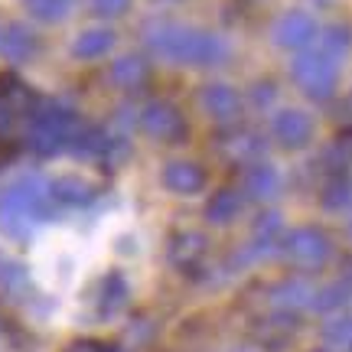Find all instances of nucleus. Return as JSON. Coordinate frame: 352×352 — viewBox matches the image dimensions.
<instances>
[{"instance_id": "ddd939ff", "label": "nucleus", "mask_w": 352, "mask_h": 352, "mask_svg": "<svg viewBox=\"0 0 352 352\" xmlns=\"http://www.w3.org/2000/svg\"><path fill=\"white\" fill-rule=\"evenodd\" d=\"M280 232H284V222L277 212H261L254 219V228H252V245H248V254L258 258V254H271L280 245Z\"/></svg>"}, {"instance_id": "bb28decb", "label": "nucleus", "mask_w": 352, "mask_h": 352, "mask_svg": "<svg viewBox=\"0 0 352 352\" xmlns=\"http://www.w3.org/2000/svg\"><path fill=\"white\" fill-rule=\"evenodd\" d=\"M349 160H352V140H346V138H340L327 153H323V164H327V170H333L336 176L349 166Z\"/></svg>"}, {"instance_id": "6ab92c4d", "label": "nucleus", "mask_w": 352, "mask_h": 352, "mask_svg": "<svg viewBox=\"0 0 352 352\" xmlns=\"http://www.w3.org/2000/svg\"><path fill=\"white\" fill-rule=\"evenodd\" d=\"M114 46V33L104 30V26H91L85 33H78L76 43H72V52L78 59H98Z\"/></svg>"}, {"instance_id": "4468645a", "label": "nucleus", "mask_w": 352, "mask_h": 352, "mask_svg": "<svg viewBox=\"0 0 352 352\" xmlns=\"http://www.w3.org/2000/svg\"><path fill=\"white\" fill-rule=\"evenodd\" d=\"M245 192H248V199L254 202H267L274 199L277 192H280V176L271 164H254L248 173H245Z\"/></svg>"}, {"instance_id": "a878e982", "label": "nucleus", "mask_w": 352, "mask_h": 352, "mask_svg": "<svg viewBox=\"0 0 352 352\" xmlns=\"http://www.w3.org/2000/svg\"><path fill=\"white\" fill-rule=\"evenodd\" d=\"M323 206H329V209H346V206H352V186L342 176H333V179H329V186L323 189Z\"/></svg>"}, {"instance_id": "1a4fd4ad", "label": "nucleus", "mask_w": 352, "mask_h": 352, "mask_svg": "<svg viewBox=\"0 0 352 352\" xmlns=\"http://www.w3.org/2000/svg\"><path fill=\"white\" fill-rule=\"evenodd\" d=\"M206 248H209V241H206L202 232H176L170 239V261L183 274H196L202 258H206Z\"/></svg>"}, {"instance_id": "9d476101", "label": "nucleus", "mask_w": 352, "mask_h": 352, "mask_svg": "<svg viewBox=\"0 0 352 352\" xmlns=\"http://www.w3.org/2000/svg\"><path fill=\"white\" fill-rule=\"evenodd\" d=\"M202 108L206 114L219 121V124H228V121H235L241 111V98L239 91L232 85H222V82H215V85H206L202 88Z\"/></svg>"}, {"instance_id": "7c9ffc66", "label": "nucleus", "mask_w": 352, "mask_h": 352, "mask_svg": "<svg viewBox=\"0 0 352 352\" xmlns=\"http://www.w3.org/2000/svg\"><path fill=\"white\" fill-rule=\"evenodd\" d=\"M16 88H20V78L13 72H0V98H10Z\"/></svg>"}, {"instance_id": "2eb2a0df", "label": "nucleus", "mask_w": 352, "mask_h": 352, "mask_svg": "<svg viewBox=\"0 0 352 352\" xmlns=\"http://www.w3.org/2000/svg\"><path fill=\"white\" fill-rule=\"evenodd\" d=\"M314 297L316 290L307 284V280H280L274 290H271V303H274L277 310H300V307H314Z\"/></svg>"}, {"instance_id": "2f4dec72", "label": "nucleus", "mask_w": 352, "mask_h": 352, "mask_svg": "<svg viewBox=\"0 0 352 352\" xmlns=\"http://www.w3.org/2000/svg\"><path fill=\"white\" fill-rule=\"evenodd\" d=\"M16 151H20V147H16L13 140H3V138H0V166L10 164L13 157H16Z\"/></svg>"}, {"instance_id": "9b49d317", "label": "nucleus", "mask_w": 352, "mask_h": 352, "mask_svg": "<svg viewBox=\"0 0 352 352\" xmlns=\"http://www.w3.org/2000/svg\"><path fill=\"white\" fill-rule=\"evenodd\" d=\"M50 192H52V199L65 202V206H88V202L98 196V183H91V179H85V176H78V173H65L59 179H52Z\"/></svg>"}, {"instance_id": "412c9836", "label": "nucleus", "mask_w": 352, "mask_h": 352, "mask_svg": "<svg viewBox=\"0 0 352 352\" xmlns=\"http://www.w3.org/2000/svg\"><path fill=\"white\" fill-rule=\"evenodd\" d=\"M127 303V284L121 274H108L101 280V294H98V314L101 316H114L121 307Z\"/></svg>"}, {"instance_id": "a211bd4d", "label": "nucleus", "mask_w": 352, "mask_h": 352, "mask_svg": "<svg viewBox=\"0 0 352 352\" xmlns=\"http://www.w3.org/2000/svg\"><path fill=\"white\" fill-rule=\"evenodd\" d=\"M147 76H151V65L144 63L140 56H124V59H118V63L111 65V82L118 88H124V91L140 88L147 82Z\"/></svg>"}, {"instance_id": "39448f33", "label": "nucleus", "mask_w": 352, "mask_h": 352, "mask_svg": "<svg viewBox=\"0 0 352 352\" xmlns=\"http://www.w3.org/2000/svg\"><path fill=\"white\" fill-rule=\"evenodd\" d=\"M280 252H284V258H287L294 267L314 271V267H323V264H327V258L333 254V245H329L327 232L303 226V228H294V232L284 235Z\"/></svg>"}, {"instance_id": "f8f14e48", "label": "nucleus", "mask_w": 352, "mask_h": 352, "mask_svg": "<svg viewBox=\"0 0 352 352\" xmlns=\"http://www.w3.org/2000/svg\"><path fill=\"white\" fill-rule=\"evenodd\" d=\"M164 186L176 196H192L206 186V170L199 164H189V160H176L164 170Z\"/></svg>"}, {"instance_id": "c85d7f7f", "label": "nucleus", "mask_w": 352, "mask_h": 352, "mask_svg": "<svg viewBox=\"0 0 352 352\" xmlns=\"http://www.w3.org/2000/svg\"><path fill=\"white\" fill-rule=\"evenodd\" d=\"M91 3H95V10L101 16H118V13H124L131 7V0H91Z\"/></svg>"}, {"instance_id": "f03ea898", "label": "nucleus", "mask_w": 352, "mask_h": 352, "mask_svg": "<svg viewBox=\"0 0 352 352\" xmlns=\"http://www.w3.org/2000/svg\"><path fill=\"white\" fill-rule=\"evenodd\" d=\"M50 186L36 176H23L7 189H0V228L13 239L30 235L36 222H50Z\"/></svg>"}, {"instance_id": "f257e3e1", "label": "nucleus", "mask_w": 352, "mask_h": 352, "mask_svg": "<svg viewBox=\"0 0 352 352\" xmlns=\"http://www.w3.org/2000/svg\"><path fill=\"white\" fill-rule=\"evenodd\" d=\"M147 46L164 59L183 65H215L226 59V43L206 30H192L183 23H160L147 33Z\"/></svg>"}, {"instance_id": "0eeeda50", "label": "nucleus", "mask_w": 352, "mask_h": 352, "mask_svg": "<svg viewBox=\"0 0 352 352\" xmlns=\"http://www.w3.org/2000/svg\"><path fill=\"white\" fill-rule=\"evenodd\" d=\"M274 138L280 147L287 151H300L310 144L314 138V118L300 108H284V111L274 118Z\"/></svg>"}, {"instance_id": "cd10ccee", "label": "nucleus", "mask_w": 352, "mask_h": 352, "mask_svg": "<svg viewBox=\"0 0 352 352\" xmlns=\"http://www.w3.org/2000/svg\"><path fill=\"white\" fill-rule=\"evenodd\" d=\"M0 287H7L10 294H20L26 287V267L20 264H3L0 267Z\"/></svg>"}, {"instance_id": "b1692460", "label": "nucleus", "mask_w": 352, "mask_h": 352, "mask_svg": "<svg viewBox=\"0 0 352 352\" xmlns=\"http://www.w3.org/2000/svg\"><path fill=\"white\" fill-rule=\"evenodd\" d=\"M349 300V284H329V287L323 290H316V297H314V307L320 310V314H327V310H340L342 303Z\"/></svg>"}, {"instance_id": "c756f323", "label": "nucleus", "mask_w": 352, "mask_h": 352, "mask_svg": "<svg viewBox=\"0 0 352 352\" xmlns=\"http://www.w3.org/2000/svg\"><path fill=\"white\" fill-rule=\"evenodd\" d=\"M65 352H118V346L111 342H95V340H85V342H72Z\"/></svg>"}, {"instance_id": "5701e85b", "label": "nucleus", "mask_w": 352, "mask_h": 352, "mask_svg": "<svg viewBox=\"0 0 352 352\" xmlns=\"http://www.w3.org/2000/svg\"><path fill=\"white\" fill-rule=\"evenodd\" d=\"M26 10L43 23H56L69 13V0H26Z\"/></svg>"}, {"instance_id": "4be33fe9", "label": "nucleus", "mask_w": 352, "mask_h": 352, "mask_svg": "<svg viewBox=\"0 0 352 352\" xmlns=\"http://www.w3.org/2000/svg\"><path fill=\"white\" fill-rule=\"evenodd\" d=\"M320 50H327L329 56H346V52L352 50V30L349 26H342V23H336V26H327L323 30V36H320Z\"/></svg>"}, {"instance_id": "393cba45", "label": "nucleus", "mask_w": 352, "mask_h": 352, "mask_svg": "<svg viewBox=\"0 0 352 352\" xmlns=\"http://www.w3.org/2000/svg\"><path fill=\"white\" fill-rule=\"evenodd\" d=\"M323 340L342 349H352V316H336L323 327Z\"/></svg>"}, {"instance_id": "f3484780", "label": "nucleus", "mask_w": 352, "mask_h": 352, "mask_svg": "<svg viewBox=\"0 0 352 352\" xmlns=\"http://www.w3.org/2000/svg\"><path fill=\"white\" fill-rule=\"evenodd\" d=\"M241 206H245L241 192H235V189H219L212 199L206 202V219H209L212 226H228L232 219H239Z\"/></svg>"}, {"instance_id": "473e14b6", "label": "nucleus", "mask_w": 352, "mask_h": 352, "mask_svg": "<svg viewBox=\"0 0 352 352\" xmlns=\"http://www.w3.org/2000/svg\"><path fill=\"white\" fill-rule=\"evenodd\" d=\"M254 98H258V104H267V101L274 98V85H267V82H264V85H258Z\"/></svg>"}, {"instance_id": "20e7f679", "label": "nucleus", "mask_w": 352, "mask_h": 352, "mask_svg": "<svg viewBox=\"0 0 352 352\" xmlns=\"http://www.w3.org/2000/svg\"><path fill=\"white\" fill-rule=\"evenodd\" d=\"M290 72L297 78V85L316 101H327L336 91V82H340V63L327 50L300 52L294 59V65H290Z\"/></svg>"}, {"instance_id": "6e6552de", "label": "nucleus", "mask_w": 352, "mask_h": 352, "mask_svg": "<svg viewBox=\"0 0 352 352\" xmlns=\"http://www.w3.org/2000/svg\"><path fill=\"white\" fill-rule=\"evenodd\" d=\"M274 39L277 46H284V50H307L316 39V20L303 10L284 13L274 23Z\"/></svg>"}, {"instance_id": "7ed1b4c3", "label": "nucleus", "mask_w": 352, "mask_h": 352, "mask_svg": "<svg viewBox=\"0 0 352 352\" xmlns=\"http://www.w3.org/2000/svg\"><path fill=\"white\" fill-rule=\"evenodd\" d=\"M78 114L72 108H63V104H46L33 114V127H30V151L39 153V157H52L63 147H69L78 134Z\"/></svg>"}, {"instance_id": "dca6fc26", "label": "nucleus", "mask_w": 352, "mask_h": 352, "mask_svg": "<svg viewBox=\"0 0 352 352\" xmlns=\"http://www.w3.org/2000/svg\"><path fill=\"white\" fill-rule=\"evenodd\" d=\"M0 52L10 59V63H20L26 56L36 52V36L20 23H10L7 30H0Z\"/></svg>"}, {"instance_id": "423d86ee", "label": "nucleus", "mask_w": 352, "mask_h": 352, "mask_svg": "<svg viewBox=\"0 0 352 352\" xmlns=\"http://www.w3.org/2000/svg\"><path fill=\"white\" fill-rule=\"evenodd\" d=\"M140 131L153 140H164V144H179L186 138V121L176 104L170 101H151L144 111H140Z\"/></svg>"}, {"instance_id": "aec40b11", "label": "nucleus", "mask_w": 352, "mask_h": 352, "mask_svg": "<svg viewBox=\"0 0 352 352\" xmlns=\"http://www.w3.org/2000/svg\"><path fill=\"white\" fill-rule=\"evenodd\" d=\"M222 147L232 160H239V164H248V160H258L264 151V140L254 134V131H235V134H228L222 140Z\"/></svg>"}, {"instance_id": "72a5a7b5", "label": "nucleus", "mask_w": 352, "mask_h": 352, "mask_svg": "<svg viewBox=\"0 0 352 352\" xmlns=\"http://www.w3.org/2000/svg\"><path fill=\"white\" fill-rule=\"evenodd\" d=\"M314 352H333V349H314Z\"/></svg>"}]
</instances>
